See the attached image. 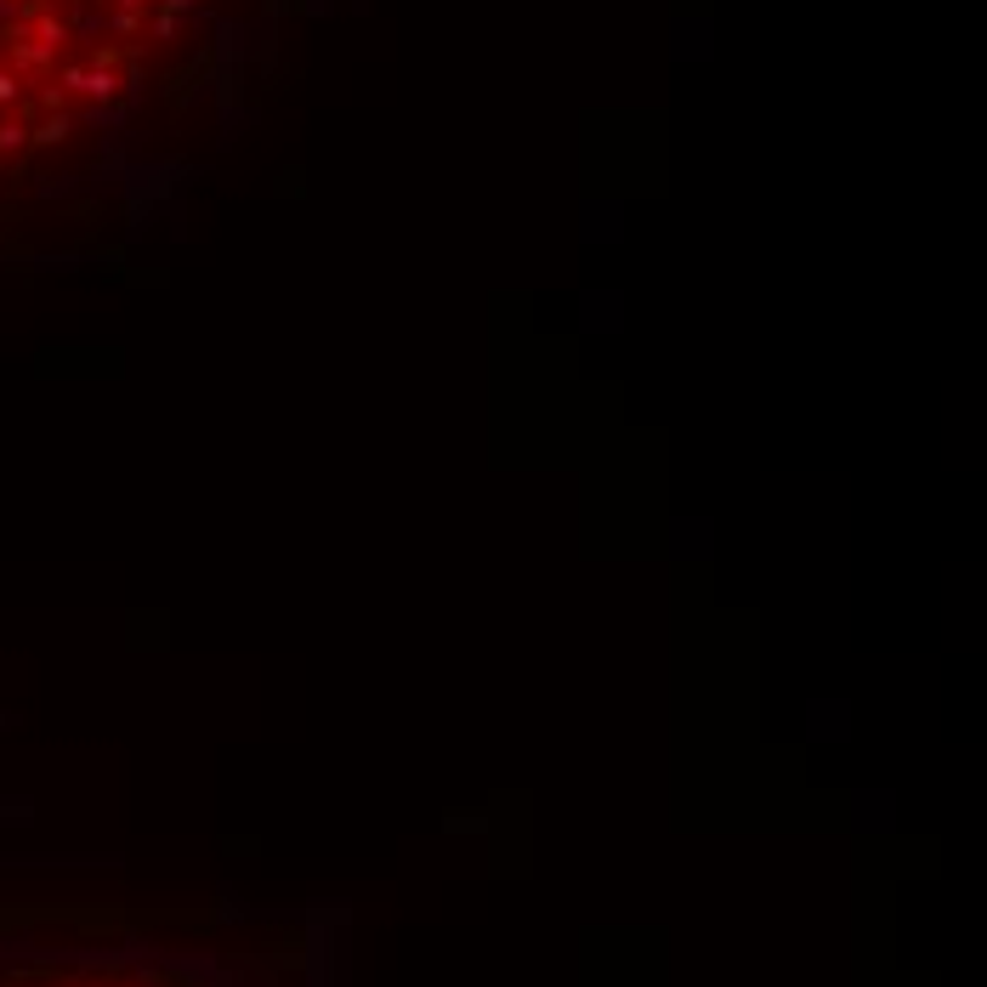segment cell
<instances>
[{"label": "cell", "instance_id": "1", "mask_svg": "<svg viewBox=\"0 0 987 987\" xmlns=\"http://www.w3.org/2000/svg\"><path fill=\"white\" fill-rule=\"evenodd\" d=\"M216 0H0V188L131 114L188 63Z\"/></svg>", "mask_w": 987, "mask_h": 987}, {"label": "cell", "instance_id": "2", "mask_svg": "<svg viewBox=\"0 0 987 987\" xmlns=\"http://www.w3.org/2000/svg\"><path fill=\"white\" fill-rule=\"evenodd\" d=\"M318 914L176 908L0 948V987H336Z\"/></svg>", "mask_w": 987, "mask_h": 987}]
</instances>
